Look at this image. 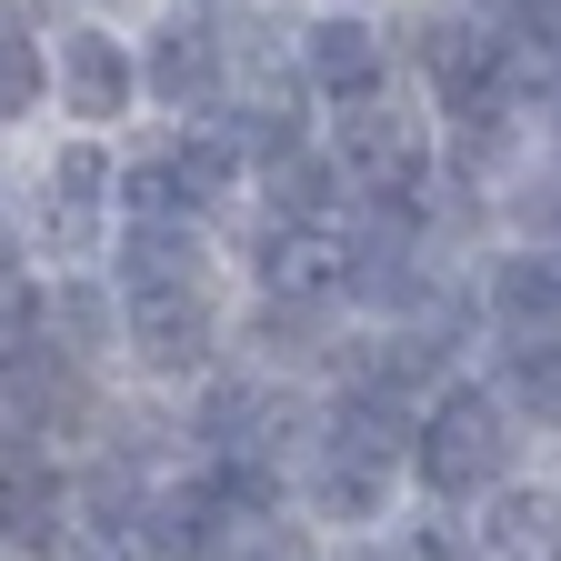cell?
I'll return each instance as SVG.
<instances>
[{
    "label": "cell",
    "instance_id": "cell-1",
    "mask_svg": "<svg viewBox=\"0 0 561 561\" xmlns=\"http://www.w3.org/2000/svg\"><path fill=\"white\" fill-rule=\"evenodd\" d=\"M291 502L331 541H381V531H401L421 512V491H411V421L351 401V391H321V421H311V442L291 461Z\"/></svg>",
    "mask_w": 561,
    "mask_h": 561
},
{
    "label": "cell",
    "instance_id": "cell-2",
    "mask_svg": "<svg viewBox=\"0 0 561 561\" xmlns=\"http://www.w3.org/2000/svg\"><path fill=\"white\" fill-rule=\"evenodd\" d=\"M522 471H541V442L512 421V401L491 391V371H461L432 411H421V432H411V491H421V512L471 522L491 491H512Z\"/></svg>",
    "mask_w": 561,
    "mask_h": 561
},
{
    "label": "cell",
    "instance_id": "cell-3",
    "mask_svg": "<svg viewBox=\"0 0 561 561\" xmlns=\"http://www.w3.org/2000/svg\"><path fill=\"white\" fill-rule=\"evenodd\" d=\"M471 321H481V351H502V341H561V251H541V241L491 251L481 280H471Z\"/></svg>",
    "mask_w": 561,
    "mask_h": 561
},
{
    "label": "cell",
    "instance_id": "cell-4",
    "mask_svg": "<svg viewBox=\"0 0 561 561\" xmlns=\"http://www.w3.org/2000/svg\"><path fill=\"white\" fill-rule=\"evenodd\" d=\"M331 161L351 171V191L362 201H421V181H432V130H421V111H341L331 130Z\"/></svg>",
    "mask_w": 561,
    "mask_h": 561
},
{
    "label": "cell",
    "instance_id": "cell-5",
    "mask_svg": "<svg viewBox=\"0 0 561 561\" xmlns=\"http://www.w3.org/2000/svg\"><path fill=\"white\" fill-rule=\"evenodd\" d=\"M461 531H471V561H561V471H522Z\"/></svg>",
    "mask_w": 561,
    "mask_h": 561
},
{
    "label": "cell",
    "instance_id": "cell-6",
    "mask_svg": "<svg viewBox=\"0 0 561 561\" xmlns=\"http://www.w3.org/2000/svg\"><path fill=\"white\" fill-rule=\"evenodd\" d=\"M481 371L512 401V421L551 451L561 442V341H502V351H481Z\"/></svg>",
    "mask_w": 561,
    "mask_h": 561
},
{
    "label": "cell",
    "instance_id": "cell-7",
    "mask_svg": "<svg viewBox=\"0 0 561 561\" xmlns=\"http://www.w3.org/2000/svg\"><path fill=\"white\" fill-rule=\"evenodd\" d=\"M140 81L161 91V111H210L221 101V31H201V21H171L161 41H151V60H140Z\"/></svg>",
    "mask_w": 561,
    "mask_h": 561
},
{
    "label": "cell",
    "instance_id": "cell-8",
    "mask_svg": "<svg viewBox=\"0 0 561 561\" xmlns=\"http://www.w3.org/2000/svg\"><path fill=\"white\" fill-rule=\"evenodd\" d=\"M130 91H140V60L121 41H101V31H70L60 41V101L81 111V121H121Z\"/></svg>",
    "mask_w": 561,
    "mask_h": 561
},
{
    "label": "cell",
    "instance_id": "cell-9",
    "mask_svg": "<svg viewBox=\"0 0 561 561\" xmlns=\"http://www.w3.org/2000/svg\"><path fill=\"white\" fill-rule=\"evenodd\" d=\"M301 60H311V81H321L341 111H362V101L381 91V41H371V21H351V11H331V21L301 41Z\"/></svg>",
    "mask_w": 561,
    "mask_h": 561
},
{
    "label": "cell",
    "instance_id": "cell-10",
    "mask_svg": "<svg viewBox=\"0 0 561 561\" xmlns=\"http://www.w3.org/2000/svg\"><path fill=\"white\" fill-rule=\"evenodd\" d=\"M331 551H341L331 531H311L301 512H280L271 531H241L231 551H210V561H331Z\"/></svg>",
    "mask_w": 561,
    "mask_h": 561
},
{
    "label": "cell",
    "instance_id": "cell-11",
    "mask_svg": "<svg viewBox=\"0 0 561 561\" xmlns=\"http://www.w3.org/2000/svg\"><path fill=\"white\" fill-rule=\"evenodd\" d=\"M502 41L531 60H561V0H502Z\"/></svg>",
    "mask_w": 561,
    "mask_h": 561
},
{
    "label": "cell",
    "instance_id": "cell-12",
    "mask_svg": "<svg viewBox=\"0 0 561 561\" xmlns=\"http://www.w3.org/2000/svg\"><path fill=\"white\" fill-rule=\"evenodd\" d=\"M0 101H11V121L41 101V50H31V21H21V0H11V50H0Z\"/></svg>",
    "mask_w": 561,
    "mask_h": 561
}]
</instances>
